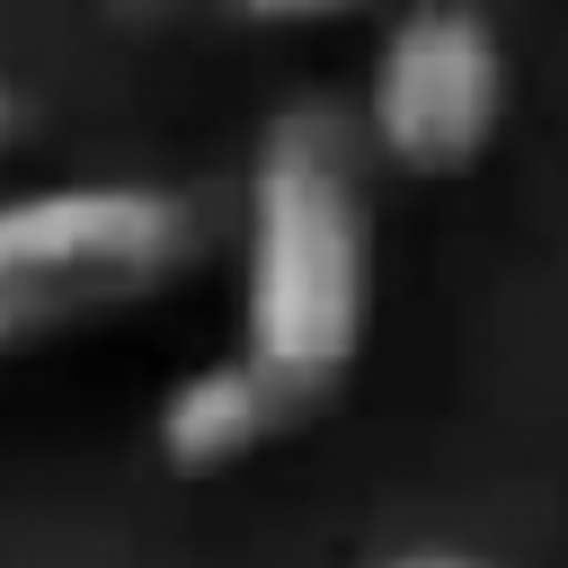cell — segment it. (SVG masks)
Wrapping results in <instances>:
<instances>
[{
	"mask_svg": "<svg viewBox=\"0 0 568 568\" xmlns=\"http://www.w3.org/2000/svg\"><path fill=\"white\" fill-rule=\"evenodd\" d=\"M240 18L257 27H346V18H373V9H399V0H231Z\"/></svg>",
	"mask_w": 568,
	"mask_h": 568,
	"instance_id": "5b68a950",
	"label": "cell"
},
{
	"mask_svg": "<svg viewBox=\"0 0 568 568\" xmlns=\"http://www.w3.org/2000/svg\"><path fill=\"white\" fill-rule=\"evenodd\" d=\"M9 142H18V98L0 89V160H9Z\"/></svg>",
	"mask_w": 568,
	"mask_h": 568,
	"instance_id": "ba28073f",
	"label": "cell"
},
{
	"mask_svg": "<svg viewBox=\"0 0 568 568\" xmlns=\"http://www.w3.org/2000/svg\"><path fill=\"white\" fill-rule=\"evenodd\" d=\"M213 248L204 195L169 178H53L0 195V364L169 302Z\"/></svg>",
	"mask_w": 568,
	"mask_h": 568,
	"instance_id": "7a4b0ae2",
	"label": "cell"
},
{
	"mask_svg": "<svg viewBox=\"0 0 568 568\" xmlns=\"http://www.w3.org/2000/svg\"><path fill=\"white\" fill-rule=\"evenodd\" d=\"M284 435H302V417L240 364V355H204L178 364L151 399V462L169 479H231L257 453H275Z\"/></svg>",
	"mask_w": 568,
	"mask_h": 568,
	"instance_id": "277c9868",
	"label": "cell"
},
{
	"mask_svg": "<svg viewBox=\"0 0 568 568\" xmlns=\"http://www.w3.org/2000/svg\"><path fill=\"white\" fill-rule=\"evenodd\" d=\"M506 106H515V71H506V36L488 27V9L479 0H399L373 44L364 106H346V115H355L373 169L444 186L497 151Z\"/></svg>",
	"mask_w": 568,
	"mask_h": 568,
	"instance_id": "3957f363",
	"label": "cell"
},
{
	"mask_svg": "<svg viewBox=\"0 0 568 568\" xmlns=\"http://www.w3.org/2000/svg\"><path fill=\"white\" fill-rule=\"evenodd\" d=\"M373 568H488L479 550H453V541H426V550H390V559H373Z\"/></svg>",
	"mask_w": 568,
	"mask_h": 568,
	"instance_id": "52a82bcc",
	"label": "cell"
},
{
	"mask_svg": "<svg viewBox=\"0 0 568 568\" xmlns=\"http://www.w3.org/2000/svg\"><path fill=\"white\" fill-rule=\"evenodd\" d=\"M204 0H106V18H124V27H169V18H195Z\"/></svg>",
	"mask_w": 568,
	"mask_h": 568,
	"instance_id": "8992f818",
	"label": "cell"
},
{
	"mask_svg": "<svg viewBox=\"0 0 568 568\" xmlns=\"http://www.w3.org/2000/svg\"><path fill=\"white\" fill-rule=\"evenodd\" d=\"M382 169L337 98H293L240 169V337L231 355L311 426L373 355Z\"/></svg>",
	"mask_w": 568,
	"mask_h": 568,
	"instance_id": "6da1fadb",
	"label": "cell"
}]
</instances>
